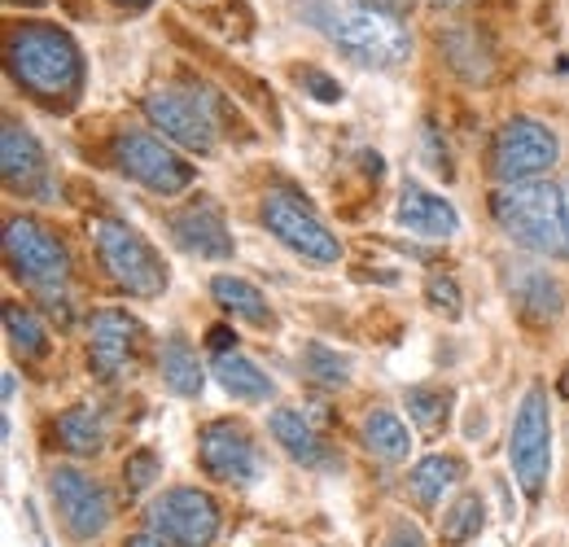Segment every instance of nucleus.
Returning a JSON list of instances; mask_svg holds the SVG:
<instances>
[{"instance_id": "412c9836", "label": "nucleus", "mask_w": 569, "mask_h": 547, "mask_svg": "<svg viewBox=\"0 0 569 547\" xmlns=\"http://www.w3.org/2000/svg\"><path fill=\"white\" fill-rule=\"evenodd\" d=\"M214 381H219L232 399H241V404H263V399H272V377H268L254 359H246L241 350L214 355Z\"/></svg>"}, {"instance_id": "aec40b11", "label": "nucleus", "mask_w": 569, "mask_h": 547, "mask_svg": "<svg viewBox=\"0 0 569 547\" xmlns=\"http://www.w3.org/2000/svg\"><path fill=\"white\" fill-rule=\"evenodd\" d=\"M438 49H442L447 67L456 70V74H465L469 83L487 79V74H491V67H496L487 36H482L478 27H465V22H460V27H447V31H438Z\"/></svg>"}, {"instance_id": "bb28decb", "label": "nucleus", "mask_w": 569, "mask_h": 547, "mask_svg": "<svg viewBox=\"0 0 569 547\" xmlns=\"http://www.w3.org/2000/svg\"><path fill=\"white\" fill-rule=\"evenodd\" d=\"M4 334H9V346L18 359H44L49 355V329L22 302H4Z\"/></svg>"}, {"instance_id": "c756f323", "label": "nucleus", "mask_w": 569, "mask_h": 547, "mask_svg": "<svg viewBox=\"0 0 569 547\" xmlns=\"http://www.w3.org/2000/svg\"><path fill=\"white\" fill-rule=\"evenodd\" d=\"M302 372L316 377V381H325V386H347L351 359L338 355V350H329L325 342H307L302 346Z\"/></svg>"}, {"instance_id": "423d86ee", "label": "nucleus", "mask_w": 569, "mask_h": 547, "mask_svg": "<svg viewBox=\"0 0 569 547\" xmlns=\"http://www.w3.org/2000/svg\"><path fill=\"white\" fill-rule=\"evenodd\" d=\"M4 259H9V268H13L18 280H27L31 289H40L49 298V307L58 302V294H62V285L71 276V259H67L62 241L44 223L22 219V215L9 219V228H4Z\"/></svg>"}, {"instance_id": "5701e85b", "label": "nucleus", "mask_w": 569, "mask_h": 547, "mask_svg": "<svg viewBox=\"0 0 569 547\" xmlns=\"http://www.w3.org/2000/svg\"><path fill=\"white\" fill-rule=\"evenodd\" d=\"M162 381H167L180 399H198L202 386H207V372H202V364H198V350L184 342L180 334H171V338L162 342Z\"/></svg>"}, {"instance_id": "473e14b6", "label": "nucleus", "mask_w": 569, "mask_h": 547, "mask_svg": "<svg viewBox=\"0 0 569 547\" xmlns=\"http://www.w3.org/2000/svg\"><path fill=\"white\" fill-rule=\"evenodd\" d=\"M153 478H158V456H153V451H137V456L123 465V481H128V490H132V495L144 490Z\"/></svg>"}, {"instance_id": "a211bd4d", "label": "nucleus", "mask_w": 569, "mask_h": 547, "mask_svg": "<svg viewBox=\"0 0 569 547\" xmlns=\"http://www.w3.org/2000/svg\"><path fill=\"white\" fill-rule=\"evenodd\" d=\"M508 289H512V302H517V311L526 320L552 325L561 316V285L543 272V268H530V263L512 268L508 272Z\"/></svg>"}, {"instance_id": "0eeeda50", "label": "nucleus", "mask_w": 569, "mask_h": 547, "mask_svg": "<svg viewBox=\"0 0 569 547\" xmlns=\"http://www.w3.org/2000/svg\"><path fill=\"white\" fill-rule=\"evenodd\" d=\"M144 530L171 539L176 547H211L219 535V504L198 486L162 490L144 513Z\"/></svg>"}, {"instance_id": "7c9ffc66", "label": "nucleus", "mask_w": 569, "mask_h": 547, "mask_svg": "<svg viewBox=\"0 0 569 547\" xmlns=\"http://www.w3.org/2000/svg\"><path fill=\"white\" fill-rule=\"evenodd\" d=\"M293 79L316 97V101H325V106H333V101H342V83L333 79V74H325V70L316 67H298L293 70Z\"/></svg>"}, {"instance_id": "cd10ccee", "label": "nucleus", "mask_w": 569, "mask_h": 547, "mask_svg": "<svg viewBox=\"0 0 569 547\" xmlns=\"http://www.w3.org/2000/svg\"><path fill=\"white\" fill-rule=\"evenodd\" d=\"M482 521H487L482 499H478V495H460V499L451 504V513H442V544L460 547V544H469V539H478V535H482Z\"/></svg>"}, {"instance_id": "4468645a", "label": "nucleus", "mask_w": 569, "mask_h": 547, "mask_svg": "<svg viewBox=\"0 0 569 547\" xmlns=\"http://www.w3.org/2000/svg\"><path fill=\"white\" fill-rule=\"evenodd\" d=\"M198 460L207 469V478L228 481V486H246L254 478L259 460H254V442L237 420H207L198 434Z\"/></svg>"}, {"instance_id": "f3484780", "label": "nucleus", "mask_w": 569, "mask_h": 547, "mask_svg": "<svg viewBox=\"0 0 569 547\" xmlns=\"http://www.w3.org/2000/svg\"><path fill=\"white\" fill-rule=\"evenodd\" d=\"M399 223L412 232V237H456L460 232V215L456 206L438 193H429L421 185H403L399 193Z\"/></svg>"}, {"instance_id": "6e6552de", "label": "nucleus", "mask_w": 569, "mask_h": 547, "mask_svg": "<svg viewBox=\"0 0 569 547\" xmlns=\"http://www.w3.org/2000/svg\"><path fill=\"white\" fill-rule=\"evenodd\" d=\"M263 223H268V232L281 241L284 250H293V255L307 259V263L329 268V263L342 259L338 232H329V228L316 219V210H307V206L298 202L293 193H284V189H272V193L263 198Z\"/></svg>"}, {"instance_id": "4be33fe9", "label": "nucleus", "mask_w": 569, "mask_h": 547, "mask_svg": "<svg viewBox=\"0 0 569 547\" xmlns=\"http://www.w3.org/2000/svg\"><path fill=\"white\" fill-rule=\"evenodd\" d=\"M211 294L214 302L228 311V316H237V320H246V325H254V329H272V307H268V298L259 294V285H250L246 276H214L211 280Z\"/></svg>"}, {"instance_id": "72a5a7b5", "label": "nucleus", "mask_w": 569, "mask_h": 547, "mask_svg": "<svg viewBox=\"0 0 569 547\" xmlns=\"http://www.w3.org/2000/svg\"><path fill=\"white\" fill-rule=\"evenodd\" d=\"M386 547H426V535H421L412 521H395V530H390Z\"/></svg>"}, {"instance_id": "9d476101", "label": "nucleus", "mask_w": 569, "mask_h": 547, "mask_svg": "<svg viewBox=\"0 0 569 547\" xmlns=\"http://www.w3.org/2000/svg\"><path fill=\"white\" fill-rule=\"evenodd\" d=\"M557 162V137L552 128H543L539 119H508L491 140V171L503 185H521V180H539L548 167Z\"/></svg>"}, {"instance_id": "dca6fc26", "label": "nucleus", "mask_w": 569, "mask_h": 547, "mask_svg": "<svg viewBox=\"0 0 569 547\" xmlns=\"http://www.w3.org/2000/svg\"><path fill=\"white\" fill-rule=\"evenodd\" d=\"M0 171H4L9 189L49 198V158H44L40 140L18 123H4V132H0Z\"/></svg>"}, {"instance_id": "a19ab883", "label": "nucleus", "mask_w": 569, "mask_h": 547, "mask_svg": "<svg viewBox=\"0 0 569 547\" xmlns=\"http://www.w3.org/2000/svg\"><path fill=\"white\" fill-rule=\"evenodd\" d=\"M433 4H447V9H451V4H460V0H433Z\"/></svg>"}, {"instance_id": "f03ea898", "label": "nucleus", "mask_w": 569, "mask_h": 547, "mask_svg": "<svg viewBox=\"0 0 569 547\" xmlns=\"http://www.w3.org/2000/svg\"><path fill=\"white\" fill-rule=\"evenodd\" d=\"M4 62L13 83H22L40 101H71L83 88V53L62 27L27 22L9 31Z\"/></svg>"}, {"instance_id": "2f4dec72", "label": "nucleus", "mask_w": 569, "mask_h": 547, "mask_svg": "<svg viewBox=\"0 0 569 547\" xmlns=\"http://www.w3.org/2000/svg\"><path fill=\"white\" fill-rule=\"evenodd\" d=\"M426 298L433 302V307H438V311H447L451 320L460 316V285H456V280H451L447 272L429 276V280H426Z\"/></svg>"}, {"instance_id": "20e7f679", "label": "nucleus", "mask_w": 569, "mask_h": 547, "mask_svg": "<svg viewBox=\"0 0 569 547\" xmlns=\"http://www.w3.org/2000/svg\"><path fill=\"white\" fill-rule=\"evenodd\" d=\"M92 246L101 255V268L119 289H128L132 298H158L167 289V268L158 259V250L144 241L141 232L123 219H92Z\"/></svg>"}, {"instance_id": "a878e982", "label": "nucleus", "mask_w": 569, "mask_h": 547, "mask_svg": "<svg viewBox=\"0 0 569 547\" xmlns=\"http://www.w3.org/2000/svg\"><path fill=\"white\" fill-rule=\"evenodd\" d=\"M363 447L372 451V456H381V460H403L408 456V447H412V434H408V425L395 416V411H368L363 416Z\"/></svg>"}, {"instance_id": "e433bc0d", "label": "nucleus", "mask_w": 569, "mask_h": 547, "mask_svg": "<svg viewBox=\"0 0 569 547\" xmlns=\"http://www.w3.org/2000/svg\"><path fill=\"white\" fill-rule=\"evenodd\" d=\"M232 342H237V338H232L223 325H214V329H211V346H214V350H219V355H228V346H232ZM232 350H237V346H232Z\"/></svg>"}, {"instance_id": "4c0bfd02", "label": "nucleus", "mask_w": 569, "mask_h": 547, "mask_svg": "<svg viewBox=\"0 0 569 547\" xmlns=\"http://www.w3.org/2000/svg\"><path fill=\"white\" fill-rule=\"evenodd\" d=\"M119 4H128V9H144V4H153V0H119Z\"/></svg>"}, {"instance_id": "393cba45", "label": "nucleus", "mask_w": 569, "mask_h": 547, "mask_svg": "<svg viewBox=\"0 0 569 547\" xmlns=\"http://www.w3.org/2000/svg\"><path fill=\"white\" fill-rule=\"evenodd\" d=\"M460 474H465V465H460L456 456H426V460H417V465H412V474H408V490L417 495V504L438 508V504H442V495L460 481Z\"/></svg>"}, {"instance_id": "ea45409f", "label": "nucleus", "mask_w": 569, "mask_h": 547, "mask_svg": "<svg viewBox=\"0 0 569 547\" xmlns=\"http://www.w3.org/2000/svg\"><path fill=\"white\" fill-rule=\"evenodd\" d=\"M561 193H566V223H569V180H566V189H561Z\"/></svg>"}, {"instance_id": "58836bf2", "label": "nucleus", "mask_w": 569, "mask_h": 547, "mask_svg": "<svg viewBox=\"0 0 569 547\" xmlns=\"http://www.w3.org/2000/svg\"><path fill=\"white\" fill-rule=\"evenodd\" d=\"M9 4H27V9H36V4H44V0H9Z\"/></svg>"}, {"instance_id": "c85d7f7f", "label": "nucleus", "mask_w": 569, "mask_h": 547, "mask_svg": "<svg viewBox=\"0 0 569 547\" xmlns=\"http://www.w3.org/2000/svg\"><path fill=\"white\" fill-rule=\"evenodd\" d=\"M408 416L426 434H442L447 429V416H451V395L442 386H412L408 390Z\"/></svg>"}, {"instance_id": "39448f33", "label": "nucleus", "mask_w": 569, "mask_h": 547, "mask_svg": "<svg viewBox=\"0 0 569 547\" xmlns=\"http://www.w3.org/2000/svg\"><path fill=\"white\" fill-rule=\"evenodd\" d=\"M508 460L512 478L526 499H539L548 474H552V411H548V390L530 386L521 395V408L512 416V438H508Z\"/></svg>"}, {"instance_id": "7ed1b4c3", "label": "nucleus", "mask_w": 569, "mask_h": 547, "mask_svg": "<svg viewBox=\"0 0 569 547\" xmlns=\"http://www.w3.org/2000/svg\"><path fill=\"white\" fill-rule=\"evenodd\" d=\"M496 223L530 255H569V223H566V193L552 189L548 180H521V185H499L491 193Z\"/></svg>"}, {"instance_id": "b1692460", "label": "nucleus", "mask_w": 569, "mask_h": 547, "mask_svg": "<svg viewBox=\"0 0 569 547\" xmlns=\"http://www.w3.org/2000/svg\"><path fill=\"white\" fill-rule=\"evenodd\" d=\"M110 438V425L97 408H71L58 416V442L71 456H97Z\"/></svg>"}, {"instance_id": "f704fd0d", "label": "nucleus", "mask_w": 569, "mask_h": 547, "mask_svg": "<svg viewBox=\"0 0 569 547\" xmlns=\"http://www.w3.org/2000/svg\"><path fill=\"white\" fill-rule=\"evenodd\" d=\"M123 547H176V544L162 539V535H153V530H137V535H128V544Z\"/></svg>"}, {"instance_id": "f8f14e48", "label": "nucleus", "mask_w": 569, "mask_h": 547, "mask_svg": "<svg viewBox=\"0 0 569 547\" xmlns=\"http://www.w3.org/2000/svg\"><path fill=\"white\" fill-rule=\"evenodd\" d=\"M49 495H53V504H58V513H62V521H67V530H71L74 539H97L110 526V517H114L106 486L97 478H88V474H79V469H71V465L49 474Z\"/></svg>"}, {"instance_id": "9b49d317", "label": "nucleus", "mask_w": 569, "mask_h": 547, "mask_svg": "<svg viewBox=\"0 0 569 547\" xmlns=\"http://www.w3.org/2000/svg\"><path fill=\"white\" fill-rule=\"evenodd\" d=\"M141 110L167 140H176L193 153L214 149V115L207 97L184 92V88H153V92H144Z\"/></svg>"}, {"instance_id": "f257e3e1", "label": "nucleus", "mask_w": 569, "mask_h": 547, "mask_svg": "<svg viewBox=\"0 0 569 547\" xmlns=\"http://www.w3.org/2000/svg\"><path fill=\"white\" fill-rule=\"evenodd\" d=\"M302 13L325 31L347 58L363 67H403L412 58V36L399 18L372 9L368 0H302Z\"/></svg>"}, {"instance_id": "ddd939ff", "label": "nucleus", "mask_w": 569, "mask_h": 547, "mask_svg": "<svg viewBox=\"0 0 569 547\" xmlns=\"http://www.w3.org/2000/svg\"><path fill=\"white\" fill-rule=\"evenodd\" d=\"M141 320H132L128 311H92L88 320V359L97 368L101 381H119L137 368V355H141Z\"/></svg>"}, {"instance_id": "c9c22d12", "label": "nucleus", "mask_w": 569, "mask_h": 547, "mask_svg": "<svg viewBox=\"0 0 569 547\" xmlns=\"http://www.w3.org/2000/svg\"><path fill=\"white\" fill-rule=\"evenodd\" d=\"M372 9H381V13H390V18H399V13H408L412 9V0H368Z\"/></svg>"}, {"instance_id": "6ab92c4d", "label": "nucleus", "mask_w": 569, "mask_h": 547, "mask_svg": "<svg viewBox=\"0 0 569 547\" xmlns=\"http://www.w3.org/2000/svg\"><path fill=\"white\" fill-rule=\"evenodd\" d=\"M272 438L281 442L289 460H298V465H307V469H325V465H333L329 442L320 438V429H316L298 408L272 411Z\"/></svg>"}, {"instance_id": "2eb2a0df", "label": "nucleus", "mask_w": 569, "mask_h": 547, "mask_svg": "<svg viewBox=\"0 0 569 547\" xmlns=\"http://www.w3.org/2000/svg\"><path fill=\"white\" fill-rule=\"evenodd\" d=\"M167 228H171V241L184 255H193V259H214V263L232 259V232L223 223V210L214 202H207V198H198V202H189L184 210H176L167 219Z\"/></svg>"}, {"instance_id": "1a4fd4ad", "label": "nucleus", "mask_w": 569, "mask_h": 547, "mask_svg": "<svg viewBox=\"0 0 569 547\" xmlns=\"http://www.w3.org/2000/svg\"><path fill=\"white\" fill-rule=\"evenodd\" d=\"M114 162L137 185H144L149 193H162V198H176L193 185V167L176 149H167L153 132H141V128H123L114 137Z\"/></svg>"}]
</instances>
